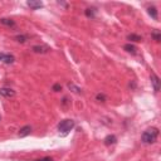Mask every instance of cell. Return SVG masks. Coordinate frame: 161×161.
I'll use <instances>...</instances> for the list:
<instances>
[{"label": "cell", "mask_w": 161, "mask_h": 161, "mask_svg": "<svg viewBox=\"0 0 161 161\" xmlns=\"http://www.w3.org/2000/svg\"><path fill=\"white\" fill-rule=\"evenodd\" d=\"M157 136H159V130L156 129V127H151V129H147L145 132L142 133L141 140L143 143L149 145V143H154L156 141V138H157Z\"/></svg>", "instance_id": "6da1fadb"}, {"label": "cell", "mask_w": 161, "mask_h": 161, "mask_svg": "<svg viewBox=\"0 0 161 161\" xmlns=\"http://www.w3.org/2000/svg\"><path fill=\"white\" fill-rule=\"evenodd\" d=\"M74 126H76V122H74L73 120H69V118H67V120L61 121V124L58 125V130H59V132L68 133Z\"/></svg>", "instance_id": "7a4b0ae2"}, {"label": "cell", "mask_w": 161, "mask_h": 161, "mask_svg": "<svg viewBox=\"0 0 161 161\" xmlns=\"http://www.w3.org/2000/svg\"><path fill=\"white\" fill-rule=\"evenodd\" d=\"M0 96L5 97V98H11L15 96V91H13L11 88H0Z\"/></svg>", "instance_id": "3957f363"}, {"label": "cell", "mask_w": 161, "mask_h": 161, "mask_svg": "<svg viewBox=\"0 0 161 161\" xmlns=\"http://www.w3.org/2000/svg\"><path fill=\"white\" fill-rule=\"evenodd\" d=\"M32 50L34 53H40V54H44V53H48L50 48L49 47H47V45H34L32 48Z\"/></svg>", "instance_id": "277c9868"}, {"label": "cell", "mask_w": 161, "mask_h": 161, "mask_svg": "<svg viewBox=\"0 0 161 161\" xmlns=\"http://www.w3.org/2000/svg\"><path fill=\"white\" fill-rule=\"evenodd\" d=\"M151 83H152V86H154V91L159 92L160 91V78L155 73L151 74Z\"/></svg>", "instance_id": "5b68a950"}, {"label": "cell", "mask_w": 161, "mask_h": 161, "mask_svg": "<svg viewBox=\"0 0 161 161\" xmlns=\"http://www.w3.org/2000/svg\"><path fill=\"white\" fill-rule=\"evenodd\" d=\"M29 8H32L33 10H37V9H40V8H43V3L42 1H34V0H29V1L27 3Z\"/></svg>", "instance_id": "8992f818"}, {"label": "cell", "mask_w": 161, "mask_h": 161, "mask_svg": "<svg viewBox=\"0 0 161 161\" xmlns=\"http://www.w3.org/2000/svg\"><path fill=\"white\" fill-rule=\"evenodd\" d=\"M116 142H117V137L115 136V135H108V136L105 138V145H106V146L115 145Z\"/></svg>", "instance_id": "52a82bcc"}, {"label": "cell", "mask_w": 161, "mask_h": 161, "mask_svg": "<svg viewBox=\"0 0 161 161\" xmlns=\"http://www.w3.org/2000/svg\"><path fill=\"white\" fill-rule=\"evenodd\" d=\"M147 13H149V15H150L154 20H157V19H159L157 9H156L155 6H149V8H147Z\"/></svg>", "instance_id": "ba28073f"}, {"label": "cell", "mask_w": 161, "mask_h": 161, "mask_svg": "<svg viewBox=\"0 0 161 161\" xmlns=\"http://www.w3.org/2000/svg\"><path fill=\"white\" fill-rule=\"evenodd\" d=\"M30 132H32V127L30 126H24L19 131V136L20 137H25V136H28Z\"/></svg>", "instance_id": "9c48e42d"}, {"label": "cell", "mask_w": 161, "mask_h": 161, "mask_svg": "<svg viewBox=\"0 0 161 161\" xmlns=\"http://www.w3.org/2000/svg\"><path fill=\"white\" fill-rule=\"evenodd\" d=\"M124 49L126 50L127 53H131V54H136V53H137V48H136V47H135L133 44H131V43L125 44Z\"/></svg>", "instance_id": "30bf717a"}, {"label": "cell", "mask_w": 161, "mask_h": 161, "mask_svg": "<svg viewBox=\"0 0 161 161\" xmlns=\"http://www.w3.org/2000/svg\"><path fill=\"white\" fill-rule=\"evenodd\" d=\"M84 14H86L87 18L93 19L96 16V9H95V8H87V9L84 10Z\"/></svg>", "instance_id": "8fae6325"}, {"label": "cell", "mask_w": 161, "mask_h": 161, "mask_svg": "<svg viewBox=\"0 0 161 161\" xmlns=\"http://www.w3.org/2000/svg\"><path fill=\"white\" fill-rule=\"evenodd\" d=\"M0 23L3 25H6V27H15V22L11 19H8V18H1L0 19Z\"/></svg>", "instance_id": "7c38bea8"}, {"label": "cell", "mask_w": 161, "mask_h": 161, "mask_svg": "<svg viewBox=\"0 0 161 161\" xmlns=\"http://www.w3.org/2000/svg\"><path fill=\"white\" fill-rule=\"evenodd\" d=\"M127 39L131 40V42H142V37L141 35H137V34H129L127 35Z\"/></svg>", "instance_id": "4fadbf2b"}, {"label": "cell", "mask_w": 161, "mask_h": 161, "mask_svg": "<svg viewBox=\"0 0 161 161\" xmlns=\"http://www.w3.org/2000/svg\"><path fill=\"white\" fill-rule=\"evenodd\" d=\"M151 37L154 38L155 42H160V40H161V34H160L159 30H154V32H152V33H151Z\"/></svg>", "instance_id": "5bb4252c"}, {"label": "cell", "mask_w": 161, "mask_h": 161, "mask_svg": "<svg viewBox=\"0 0 161 161\" xmlns=\"http://www.w3.org/2000/svg\"><path fill=\"white\" fill-rule=\"evenodd\" d=\"M68 88H69L72 92H74V93H80V92H82V90H80V88H78L77 86H74L73 83H68Z\"/></svg>", "instance_id": "9a60e30c"}, {"label": "cell", "mask_w": 161, "mask_h": 161, "mask_svg": "<svg viewBox=\"0 0 161 161\" xmlns=\"http://www.w3.org/2000/svg\"><path fill=\"white\" fill-rule=\"evenodd\" d=\"M71 106V101L68 100V97H64V98L62 100V107L63 108H68Z\"/></svg>", "instance_id": "2e32d148"}, {"label": "cell", "mask_w": 161, "mask_h": 161, "mask_svg": "<svg viewBox=\"0 0 161 161\" xmlns=\"http://www.w3.org/2000/svg\"><path fill=\"white\" fill-rule=\"evenodd\" d=\"M96 100L100 101V102H106V100H107V97H106L103 93H98V95L96 96Z\"/></svg>", "instance_id": "e0dca14e"}, {"label": "cell", "mask_w": 161, "mask_h": 161, "mask_svg": "<svg viewBox=\"0 0 161 161\" xmlns=\"http://www.w3.org/2000/svg\"><path fill=\"white\" fill-rule=\"evenodd\" d=\"M15 39H16V42H19V43H24V42L28 39V37L27 35H16Z\"/></svg>", "instance_id": "ac0fdd59"}, {"label": "cell", "mask_w": 161, "mask_h": 161, "mask_svg": "<svg viewBox=\"0 0 161 161\" xmlns=\"http://www.w3.org/2000/svg\"><path fill=\"white\" fill-rule=\"evenodd\" d=\"M53 91H54V92H61V91H62V86H61L59 83H56V84L53 86Z\"/></svg>", "instance_id": "d6986e66"}, {"label": "cell", "mask_w": 161, "mask_h": 161, "mask_svg": "<svg viewBox=\"0 0 161 161\" xmlns=\"http://www.w3.org/2000/svg\"><path fill=\"white\" fill-rule=\"evenodd\" d=\"M5 59H6V53H0V61L5 62Z\"/></svg>", "instance_id": "ffe728a7"}, {"label": "cell", "mask_w": 161, "mask_h": 161, "mask_svg": "<svg viewBox=\"0 0 161 161\" xmlns=\"http://www.w3.org/2000/svg\"><path fill=\"white\" fill-rule=\"evenodd\" d=\"M35 161H53L52 157H42V159H38Z\"/></svg>", "instance_id": "44dd1931"}]
</instances>
